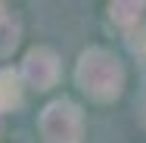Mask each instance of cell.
<instances>
[{"label":"cell","mask_w":146,"mask_h":143,"mask_svg":"<svg viewBox=\"0 0 146 143\" xmlns=\"http://www.w3.org/2000/svg\"><path fill=\"white\" fill-rule=\"evenodd\" d=\"M37 128H40V140L44 143H81L84 137V115L81 109L72 103V100H53L40 118H37Z\"/></svg>","instance_id":"7a4b0ae2"},{"label":"cell","mask_w":146,"mask_h":143,"mask_svg":"<svg viewBox=\"0 0 146 143\" xmlns=\"http://www.w3.org/2000/svg\"><path fill=\"white\" fill-rule=\"evenodd\" d=\"M22 81L34 90H50L59 81V56L50 47H34L25 53L22 62Z\"/></svg>","instance_id":"3957f363"},{"label":"cell","mask_w":146,"mask_h":143,"mask_svg":"<svg viewBox=\"0 0 146 143\" xmlns=\"http://www.w3.org/2000/svg\"><path fill=\"white\" fill-rule=\"evenodd\" d=\"M131 50H134L140 59H146V31H140V34L131 37Z\"/></svg>","instance_id":"52a82bcc"},{"label":"cell","mask_w":146,"mask_h":143,"mask_svg":"<svg viewBox=\"0 0 146 143\" xmlns=\"http://www.w3.org/2000/svg\"><path fill=\"white\" fill-rule=\"evenodd\" d=\"M143 13H146V3H137V0H115V3H109V19H112V25H118V28L140 25Z\"/></svg>","instance_id":"5b68a950"},{"label":"cell","mask_w":146,"mask_h":143,"mask_svg":"<svg viewBox=\"0 0 146 143\" xmlns=\"http://www.w3.org/2000/svg\"><path fill=\"white\" fill-rule=\"evenodd\" d=\"M0 131H3V115H0Z\"/></svg>","instance_id":"9c48e42d"},{"label":"cell","mask_w":146,"mask_h":143,"mask_svg":"<svg viewBox=\"0 0 146 143\" xmlns=\"http://www.w3.org/2000/svg\"><path fill=\"white\" fill-rule=\"evenodd\" d=\"M19 34H22L19 19L0 3V59H6L16 47H19Z\"/></svg>","instance_id":"8992f818"},{"label":"cell","mask_w":146,"mask_h":143,"mask_svg":"<svg viewBox=\"0 0 146 143\" xmlns=\"http://www.w3.org/2000/svg\"><path fill=\"white\" fill-rule=\"evenodd\" d=\"M22 106V75L13 69H0V115Z\"/></svg>","instance_id":"277c9868"},{"label":"cell","mask_w":146,"mask_h":143,"mask_svg":"<svg viewBox=\"0 0 146 143\" xmlns=\"http://www.w3.org/2000/svg\"><path fill=\"white\" fill-rule=\"evenodd\" d=\"M143 124H146V103H143Z\"/></svg>","instance_id":"ba28073f"},{"label":"cell","mask_w":146,"mask_h":143,"mask_svg":"<svg viewBox=\"0 0 146 143\" xmlns=\"http://www.w3.org/2000/svg\"><path fill=\"white\" fill-rule=\"evenodd\" d=\"M75 84L93 103H112L124 90V65L106 47H87L75 62Z\"/></svg>","instance_id":"6da1fadb"}]
</instances>
